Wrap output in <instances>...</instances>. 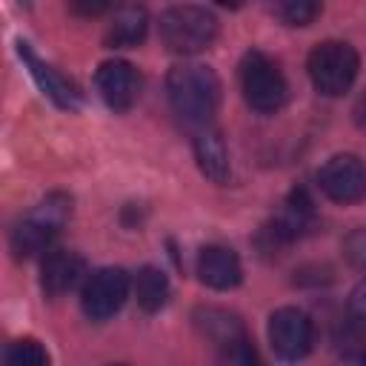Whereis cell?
I'll return each mask as SVG.
<instances>
[{
  "instance_id": "16",
  "label": "cell",
  "mask_w": 366,
  "mask_h": 366,
  "mask_svg": "<svg viewBox=\"0 0 366 366\" xmlns=\"http://www.w3.org/2000/svg\"><path fill=\"white\" fill-rule=\"evenodd\" d=\"M194 320L203 329V335L209 340H214L217 346H226V343H232V340H237V337L246 335L243 326H240V320L234 315L223 312V309H197L194 312Z\"/></svg>"
},
{
  "instance_id": "11",
  "label": "cell",
  "mask_w": 366,
  "mask_h": 366,
  "mask_svg": "<svg viewBox=\"0 0 366 366\" xmlns=\"http://www.w3.org/2000/svg\"><path fill=\"white\" fill-rule=\"evenodd\" d=\"M197 277L209 289L229 292V289L240 286V280H243L240 257L229 246H206L197 254Z\"/></svg>"
},
{
  "instance_id": "13",
  "label": "cell",
  "mask_w": 366,
  "mask_h": 366,
  "mask_svg": "<svg viewBox=\"0 0 366 366\" xmlns=\"http://www.w3.org/2000/svg\"><path fill=\"white\" fill-rule=\"evenodd\" d=\"M194 160L200 166V172L214 180V183H226L232 169H229V149L220 137V132L214 129H200L194 137Z\"/></svg>"
},
{
  "instance_id": "3",
  "label": "cell",
  "mask_w": 366,
  "mask_h": 366,
  "mask_svg": "<svg viewBox=\"0 0 366 366\" xmlns=\"http://www.w3.org/2000/svg\"><path fill=\"white\" fill-rule=\"evenodd\" d=\"M71 214V197L66 194H49L40 200L11 232V249L17 257H34L40 252H49L51 240L60 234Z\"/></svg>"
},
{
  "instance_id": "23",
  "label": "cell",
  "mask_w": 366,
  "mask_h": 366,
  "mask_svg": "<svg viewBox=\"0 0 366 366\" xmlns=\"http://www.w3.org/2000/svg\"><path fill=\"white\" fill-rule=\"evenodd\" d=\"M363 366H366V352H363Z\"/></svg>"
},
{
  "instance_id": "5",
  "label": "cell",
  "mask_w": 366,
  "mask_h": 366,
  "mask_svg": "<svg viewBox=\"0 0 366 366\" xmlns=\"http://www.w3.org/2000/svg\"><path fill=\"white\" fill-rule=\"evenodd\" d=\"M240 92L254 112L272 114V112L283 109V103L289 97V83H286L280 66L269 54L254 49V51H246L240 60Z\"/></svg>"
},
{
  "instance_id": "7",
  "label": "cell",
  "mask_w": 366,
  "mask_h": 366,
  "mask_svg": "<svg viewBox=\"0 0 366 366\" xmlns=\"http://www.w3.org/2000/svg\"><path fill=\"white\" fill-rule=\"evenodd\" d=\"M269 343L280 360H300L315 346V323L306 312L283 306L269 317Z\"/></svg>"
},
{
  "instance_id": "24",
  "label": "cell",
  "mask_w": 366,
  "mask_h": 366,
  "mask_svg": "<svg viewBox=\"0 0 366 366\" xmlns=\"http://www.w3.org/2000/svg\"><path fill=\"white\" fill-rule=\"evenodd\" d=\"M114 366H123V363H114Z\"/></svg>"
},
{
  "instance_id": "9",
  "label": "cell",
  "mask_w": 366,
  "mask_h": 366,
  "mask_svg": "<svg viewBox=\"0 0 366 366\" xmlns=\"http://www.w3.org/2000/svg\"><path fill=\"white\" fill-rule=\"evenodd\" d=\"M94 86L109 109L129 112L140 94V71L129 60H106L97 66Z\"/></svg>"
},
{
  "instance_id": "2",
  "label": "cell",
  "mask_w": 366,
  "mask_h": 366,
  "mask_svg": "<svg viewBox=\"0 0 366 366\" xmlns=\"http://www.w3.org/2000/svg\"><path fill=\"white\" fill-rule=\"evenodd\" d=\"M312 86L326 97H340L352 89L360 71V57L346 40H323L309 51L306 60Z\"/></svg>"
},
{
  "instance_id": "6",
  "label": "cell",
  "mask_w": 366,
  "mask_h": 366,
  "mask_svg": "<svg viewBox=\"0 0 366 366\" xmlns=\"http://www.w3.org/2000/svg\"><path fill=\"white\" fill-rule=\"evenodd\" d=\"M129 297V274L120 266H103L92 272L80 289V306L92 320L114 317Z\"/></svg>"
},
{
  "instance_id": "21",
  "label": "cell",
  "mask_w": 366,
  "mask_h": 366,
  "mask_svg": "<svg viewBox=\"0 0 366 366\" xmlns=\"http://www.w3.org/2000/svg\"><path fill=\"white\" fill-rule=\"evenodd\" d=\"M349 312H352L360 323H366V280H360V283L352 289V295H349Z\"/></svg>"
},
{
  "instance_id": "4",
  "label": "cell",
  "mask_w": 366,
  "mask_h": 366,
  "mask_svg": "<svg viewBox=\"0 0 366 366\" xmlns=\"http://www.w3.org/2000/svg\"><path fill=\"white\" fill-rule=\"evenodd\" d=\"M217 37V17L203 6H172L160 14V40L174 54H197Z\"/></svg>"
},
{
  "instance_id": "10",
  "label": "cell",
  "mask_w": 366,
  "mask_h": 366,
  "mask_svg": "<svg viewBox=\"0 0 366 366\" xmlns=\"http://www.w3.org/2000/svg\"><path fill=\"white\" fill-rule=\"evenodd\" d=\"M86 260L71 249H49L40 263V286L46 295L60 297L86 283Z\"/></svg>"
},
{
  "instance_id": "1",
  "label": "cell",
  "mask_w": 366,
  "mask_h": 366,
  "mask_svg": "<svg viewBox=\"0 0 366 366\" xmlns=\"http://www.w3.org/2000/svg\"><path fill=\"white\" fill-rule=\"evenodd\" d=\"M166 92L174 114L192 129H209L220 106V80L203 63H177L166 77Z\"/></svg>"
},
{
  "instance_id": "18",
  "label": "cell",
  "mask_w": 366,
  "mask_h": 366,
  "mask_svg": "<svg viewBox=\"0 0 366 366\" xmlns=\"http://www.w3.org/2000/svg\"><path fill=\"white\" fill-rule=\"evenodd\" d=\"M272 11L286 26H309L320 14V6L317 3H309V0H286V3H277Z\"/></svg>"
},
{
  "instance_id": "12",
  "label": "cell",
  "mask_w": 366,
  "mask_h": 366,
  "mask_svg": "<svg viewBox=\"0 0 366 366\" xmlns=\"http://www.w3.org/2000/svg\"><path fill=\"white\" fill-rule=\"evenodd\" d=\"M17 51H20V57L26 60V66H29V71H31V77L37 80V86L43 89V94H49L57 106H63V109H77L80 106V92L74 89V83H69L57 69H51L49 63H43L34 51H31V46L29 43H17Z\"/></svg>"
},
{
  "instance_id": "20",
  "label": "cell",
  "mask_w": 366,
  "mask_h": 366,
  "mask_svg": "<svg viewBox=\"0 0 366 366\" xmlns=\"http://www.w3.org/2000/svg\"><path fill=\"white\" fill-rule=\"evenodd\" d=\"M343 254H346V260H349L357 272L366 274V226L346 234V240H343Z\"/></svg>"
},
{
  "instance_id": "8",
  "label": "cell",
  "mask_w": 366,
  "mask_h": 366,
  "mask_svg": "<svg viewBox=\"0 0 366 366\" xmlns=\"http://www.w3.org/2000/svg\"><path fill=\"white\" fill-rule=\"evenodd\" d=\"M320 192L335 203L366 200V163L357 154H332L317 172Z\"/></svg>"
},
{
  "instance_id": "14",
  "label": "cell",
  "mask_w": 366,
  "mask_h": 366,
  "mask_svg": "<svg viewBox=\"0 0 366 366\" xmlns=\"http://www.w3.org/2000/svg\"><path fill=\"white\" fill-rule=\"evenodd\" d=\"M146 29H149V17H146L143 6H120L112 14V23L106 29V43L112 49L137 46L146 37Z\"/></svg>"
},
{
  "instance_id": "19",
  "label": "cell",
  "mask_w": 366,
  "mask_h": 366,
  "mask_svg": "<svg viewBox=\"0 0 366 366\" xmlns=\"http://www.w3.org/2000/svg\"><path fill=\"white\" fill-rule=\"evenodd\" d=\"M220 352H223V366H260V360H257V355H254V349H252L246 335L232 340V343H226V346H220Z\"/></svg>"
},
{
  "instance_id": "17",
  "label": "cell",
  "mask_w": 366,
  "mask_h": 366,
  "mask_svg": "<svg viewBox=\"0 0 366 366\" xmlns=\"http://www.w3.org/2000/svg\"><path fill=\"white\" fill-rule=\"evenodd\" d=\"M3 366H51V357L40 340L20 337V340H11L6 346Z\"/></svg>"
},
{
  "instance_id": "15",
  "label": "cell",
  "mask_w": 366,
  "mask_h": 366,
  "mask_svg": "<svg viewBox=\"0 0 366 366\" xmlns=\"http://www.w3.org/2000/svg\"><path fill=\"white\" fill-rule=\"evenodd\" d=\"M169 295H172L169 277L157 266H143L137 272V277H134V297H137L143 312H160L169 303Z\"/></svg>"
},
{
  "instance_id": "22",
  "label": "cell",
  "mask_w": 366,
  "mask_h": 366,
  "mask_svg": "<svg viewBox=\"0 0 366 366\" xmlns=\"http://www.w3.org/2000/svg\"><path fill=\"white\" fill-rule=\"evenodd\" d=\"M355 123L366 132V94H360V100H357V106H355Z\"/></svg>"
}]
</instances>
